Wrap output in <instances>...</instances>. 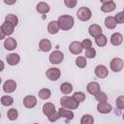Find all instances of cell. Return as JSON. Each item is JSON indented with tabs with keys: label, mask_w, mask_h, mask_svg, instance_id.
Here are the masks:
<instances>
[{
	"label": "cell",
	"mask_w": 124,
	"mask_h": 124,
	"mask_svg": "<svg viewBox=\"0 0 124 124\" xmlns=\"http://www.w3.org/2000/svg\"><path fill=\"white\" fill-rule=\"evenodd\" d=\"M95 43H96V45L98 46H105L106 45H107V43H108V39H107V37L105 36V35H100V36H98L97 38H95Z\"/></svg>",
	"instance_id": "cell-26"
},
{
	"label": "cell",
	"mask_w": 124,
	"mask_h": 124,
	"mask_svg": "<svg viewBox=\"0 0 124 124\" xmlns=\"http://www.w3.org/2000/svg\"><path fill=\"white\" fill-rule=\"evenodd\" d=\"M96 56V50L93 47H89L85 49V57L86 58H94Z\"/></svg>",
	"instance_id": "cell-36"
},
{
	"label": "cell",
	"mask_w": 124,
	"mask_h": 124,
	"mask_svg": "<svg viewBox=\"0 0 124 124\" xmlns=\"http://www.w3.org/2000/svg\"><path fill=\"white\" fill-rule=\"evenodd\" d=\"M94 118L90 114H84L80 119V124H93Z\"/></svg>",
	"instance_id": "cell-31"
},
{
	"label": "cell",
	"mask_w": 124,
	"mask_h": 124,
	"mask_svg": "<svg viewBox=\"0 0 124 124\" xmlns=\"http://www.w3.org/2000/svg\"><path fill=\"white\" fill-rule=\"evenodd\" d=\"M72 97H73L78 103H81V102H83V101L85 100V95H84V93H82V92H76V93L73 94Z\"/></svg>",
	"instance_id": "cell-33"
},
{
	"label": "cell",
	"mask_w": 124,
	"mask_h": 124,
	"mask_svg": "<svg viewBox=\"0 0 124 124\" xmlns=\"http://www.w3.org/2000/svg\"><path fill=\"white\" fill-rule=\"evenodd\" d=\"M112 109L111 106L107 103V102H104V103H99L97 105V110L100 112V113H108L110 112Z\"/></svg>",
	"instance_id": "cell-15"
},
{
	"label": "cell",
	"mask_w": 124,
	"mask_h": 124,
	"mask_svg": "<svg viewBox=\"0 0 124 124\" xmlns=\"http://www.w3.org/2000/svg\"><path fill=\"white\" fill-rule=\"evenodd\" d=\"M47 118H48V120L50 121V122H55V121H57L59 118H60V115H59V113L58 112H54V113H52L51 115H49V116H47Z\"/></svg>",
	"instance_id": "cell-40"
},
{
	"label": "cell",
	"mask_w": 124,
	"mask_h": 124,
	"mask_svg": "<svg viewBox=\"0 0 124 124\" xmlns=\"http://www.w3.org/2000/svg\"><path fill=\"white\" fill-rule=\"evenodd\" d=\"M86 64H87V62H86L85 57H83V56H78L77 57V59H76V65L78 68H84V67H86Z\"/></svg>",
	"instance_id": "cell-32"
},
{
	"label": "cell",
	"mask_w": 124,
	"mask_h": 124,
	"mask_svg": "<svg viewBox=\"0 0 124 124\" xmlns=\"http://www.w3.org/2000/svg\"><path fill=\"white\" fill-rule=\"evenodd\" d=\"M86 89H87V91L91 95H94V96H96L99 92H101L100 84L97 81H91V82H89L87 84V86H86Z\"/></svg>",
	"instance_id": "cell-11"
},
{
	"label": "cell",
	"mask_w": 124,
	"mask_h": 124,
	"mask_svg": "<svg viewBox=\"0 0 124 124\" xmlns=\"http://www.w3.org/2000/svg\"><path fill=\"white\" fill-rule=\"evenodd\" d=\"M4 3L5 4H8V5H12V4H15L16 3V0L15 1H7V0H4Z\"/></svg>",
	"instance_id": "cell-41"
},
{
	"label": "cell",
	"mask_w": 124,
	"mask_h": 124,
	"mask_svg": "<svg viewBox=\"0 0 124 124\" xmlns=\"http://www.w3.org/2000/svg\"><path fill=\"white\" fill-rule=\"evenodd\" d=\"M60 90L62 93L64 94H70L72 91H73V85L70 83V82H63L61 85H60Z\"/></svg>",
	"instance_id": "cell-25"
},
{
	"label": "cell",
	"mask_w": 124,
	"mask_h": 124,
	"mask_svg": "<svg viewBox=\"0 0 124 124\" xmlns=\"http://www.w3.org/2000/svg\"><path fill=\"white\" fill-rule=\"evenodd\" d=\"M81 46H82V48H89V47H92V42L89 40V39H84L82 42H81Z\"/></svg>",
	"instance_id": "cell-38"
},
{
	"label": "cell",
	"mask_w": 124,
	"mask_h": 124,
	"mask_svg": "<svg viewBox=\"0 0 124 124\" xmlns=\"http://www.w3.org/2000/svg\"><path fill=\"white\" fill-rule=\"evenodd\" d=\"M101 2H102L101 10L104 13H110L115 9V3L112 0H108V1L101 0Z\"/></svg>",
	"instance_id": "cell-8"
},
{
	"label": "cell",
	"mask_w": 124,
	"mask_h": 124,
	"mask_svg": "<svg viewBox=\"0 0 124 124\" xmlns=\"http://www.w3.org/2000/svg\"><path fill=\"white\" fill-rule=\"evenodd\" d=\"M16 89V82L13 79H8L3 84V90L6 93H12Z\"/></svg>",
	"instance_id": "cell-12"
},
{
	"label": "cell",
	"mask_w": 124,
	"mask_h": 124,
	"mask_svg": "<svg viewBox=\"0 0 124 124\" xmlns=\"http://www.w3.org/2000/svg\"><path fill=\"white\" fill-rule=\"evenodd\" d=\"M123 41V36L119 32H115L110 36V43L113 46H119L121 45Z\"/></svg>",
	"instance_id": "cell-20"
},
{
	"label": "cell",
	"mask_w": 124,
	"mask_h": 124,
	"mask_svg": "<svg viewBox=\"0 0 124 124\" xmlns=\"http://www.w3.org/2000/svg\"><path fill=\"white\" fill-rule=\"evenodd\" d=\"M1 104L3 106H12L14 104V98L12 96H9V95H5V96H2L1 97Z\"/></svg>",
	"instance_id": "cell-28"
},
{
	"label": "cell",
	"mask_w": 124,
	"mask_h": 124,
	"mask_svg": "<svg viewBox=\"0 0 124 124\" xmlns=\"http://www.w3.org/2000/svg\"><path fill=\"white\" fill-rule=\"evenodd\" d=\"M115 105L116 108L119 109H124V96H119L116 98L115 101Z\"/></svg>",
	"instance_id": "cell-35"
},
{
	"label": "cell",
	"mask_w": 124,
	"mask_h": 124,
	"mask_svg": "<svg viewBox=\"0 0 124 124\" xmlns=\"http://www.w3.org/2000/svg\"><path fill=\"white\" fill-rule=\"evenodd\" d=\"M14 29H15V26L8 22V21H4L1 25V28H0V39H4L5 36H10L14 33Z\"/></svg>",
	"instance_id": "cell-3"
},
{
	"label": "cell",
	"mask_w": 124,
	"mask_h": 124,
	"mask_svg": "<svg viewBox=\"0 0 124 124\" xmlns=\"http://www.w3.org/2000/svg\"><path fill=\"white\" fill-rule=\"evenodd\" d=\"M122 118H123V120H124V112H123V114H122Z\"/></svg>",
	"instance_id": "cell-42"
},
{
	"label": "cell",
	"mask_w": 124,
	"mask_h": 124,
	"mask_svg": "<svg viewBox=\"0 0 124 124\" xmlns=\"http://www.w3.org/2000/svg\"><path fill=\"white\" fill-rule=\"evenodd\" d=\"M123 66H124V62L121 58L119 57H115L113 58L111 61H110V64H109V67H110V70L114 73H118L120 72L122 69H123Z\"/></svg>",
	"instance_id": "cell-5"
},
{
	"label": "cell",
	"mask_w": 124,
	"mask_h": 124,
	"mask_svg": "<svg viewBox=\"0 0 124 124\" xmlns=\"http://www.w3.org/2000/svg\"><path fill=\"white\" fill-rule=\"evenodd\" d=\"M5 21H8V22L12 23L14 26H16L17 23H18V18H17V16H16V15H14V14H9V15L6 16Z\"/></svg>",
	"instance_id": "cell-27"
},
{
	"label": "cell",
	"mask_w": 124,
	"mask_h": 124,
	"mask_svg": "<svg viewBox=\"0 0 124 124\" xmlns=\"http://www.w3.org/2000/svg\"><path fill=\"white\" fill-rule=\"evenodd\" d=\"M34 124H39V123H34Z\"/></svg>",
	"instance_id": "cell-44"
},
{
	"label": "cell",
	"mask_w": 124,
	"mask_h": 124,
	"mask_svg": "<svg viewBox=\"0 0 124 124\" xmlns=\"http://www.w3.org/2000/svg\"><path fill=\"white\" fill-rule=\"evenodd\" d=\"M77 1L76 0H65L64 1V4L68 7V8H70V9H72V8H75L76 7V5H77Z\"/></svg>",
	"instance_id": "cell-39"
},
{
	"label": "cell",
	"mask_w": 124,
	"mask_h": 124,
	"mask_svg": "<svg viewBox=\"0 0 124 124\" xmlns=\"http://www.w3.org/2000/svg\"><path fill=\"white\" fill-rule=\"evenodd\" d=\"M77 16L81 21H87L91 18L92 13L89 8L87 7H80L77 12Z\"/></svg>",
	"instance_id": "cell-4"
},
{
	"label": "cell",
	"mask_w": 124,
	"mask_h": 124,
	"mask_svg": "<svg viewBox=\"0 0 124 124\" xmlns=\"http://www.w3.org/2000/svg\"><path fill=\"white\" fill-rule=\"evenodd\" d=\"M51 95V92L49 89L47 88H43L39 91V97L42 99V100H47Z\"/></svg>",
	"instance_id": "cell-29"
},
{
	"label": "cell",
	"mask_w": 124,
	"mask_h": 124,
	"mask_svg": "<svg viewBox=\"0 0 124 124\" xmlns=\"http://www.w3.org/2000/svg\"><path fill=\"white\" fill-rule=\"evenodd\" d=\"M58 113L60 115V117H64L66 119H69V120H72L74 118V112L70 109H67V108H59L58 110Z\"/></svg>",
	"instance_id": "cell-21"
},
{
	"label": "cell",
	"mask_w": 124,
	"mask_h": 124,
	"mask_svg": "<svg viewBox=\"0 0 124 124\" xmlns=\"http://www.w3.org/2000/svg\"><path fill=\"white\" fill-rule=\"evenodd\" d=\"M123 13H124V8H123Z\"/></svg>",
	"instance_id": "cell-43"
},
{
	"label": "cell",
	"mask_w": 124,
	"mask_h": 124,
	"mask_svg": "<svg viewBox=\"0 0 124 124\" xmlns=\"http://www.w3.org/2000/svg\"><path fill=\"white\" fill-rule=\"evenodd\" d=\"M39 48L44 52H48L51 49V43L47 39H42L39 43Z\"/></svg>",
	"instance_id": "cell-17"
},
{
	"label": "cell",
	"mask_w": 124,
	"mask_h": 124,
	"mask_svg": "<svg viewBox=\"0 0 124 124\" xmlns=\"http://www.w3.org/2000/svg\"><path fill=\"white\" fill-rule=\"evenodd\" d=\"M60 105H61V108H68V109L72 110V109L78 108L79 103H78L73 97L64 96V97H62V98L60 99Z\"/></svg>",
	"instance_id": "cell-2"
},
{
	"label": "cell",
	"mask_w": 124,
	"mask_h": 124,
	"mask_svg": "<svg viewBox=\"0 0 124 124\" xmlns=\"http://www.w3.org/2000/svg\"><path fill=\"white\" fill-rule=\"evenodd\" d=\"M16 46H17V43H16V39H14L12 37H8L4 42V46L7 50H13L16 47Z\"/></svg>",
	"instance_id": "cell-16"
},
{
	"label": "cell",
	"mask_w": 124,
	"mask_h": 124,
	"mask_svg": "<svg viewBox=\"0 0 124 124\" xmlns=\"http://www.w3.org/2000/svg\"><path fill=\"white\" fill-rule=\"evenodd\" d=\"M50 8H49V5L46 4V2H39L38 5H37V12L40 13V14H47L49 12Z\"/></svg>",
	"instance_id": "cell-23"
},
{
	"label": "cell",
	"mask_w": 124,
	"mask_h": 124,
	"mask_svg": "<svg viewBox=\"0 0 124 124\" xmlns=\"http://www.w3.org/2000/svg\"><path fill=\"white\" fill-rule=\"evenodd\" d=\"M19 60H20V57L17 53H10L7 55V62L11 66H15L18 64Z\"/></svg>",
	"instance_id": "cell-18"
},
{
	"label": "cell",
	"mask_w": 124,
	"mask_h": 124,
	"mask_svg": "<svg viewBox=\"0 0 124 124\" xmlns=\"http://www.w3.org/2000/svg\"><path fill=\"white\" fill-rule=\"evenodd\" d=\"M94 72H95V75L99 78H105L108 75V68L105 65H98V66H96Z\"/></svg>",
	"instance_id": "cell-9"
},
{
	"label": "cell",
	"mask_w": 124,
	"mask_h": 124,
	"mask_svg": "<svg viewBox=\"0 0 124 124\" xmlns=\"http://www.w3.org/2000/svg\"><path fill=\"white\" fill-rule=\"evenodd\" d=\"M7 116L10 120L14 121L16 119H17V116H18V111L16 109V108H10L7 112Z\"/></svg>",
	"instance_id": "cell-30"
},
{
	"label": "cell",
	"mask_w": 124,
	"mask_h": 124,
	"mask_svg": "<svg viewBox=\"0 0 124 124\" xmlns=\"http://www.w3.org/2000/svg\"><path fill=\"white\" fill-rule=\"evenodd\" d=\"M95 98H96V100L97 101H99V103H104V102H107V100H108V96H107V94L105 93V92H99L96 96H95Z\"/></svg>",
	"instance_id": "cell-34"
},
{
	"label": "cell",
	"mask_w": 124,
	"mask_h": 124,
	"mask_svg": "<svg viewBox=\"0 0 124 124\" xmlns=\"http://www.w3.org/2000/svg\"><path fill=\"white\" fill-rule=\"evenodd\" d=\"M23 105L27 108H32L37 105V99L33 95H28L23 99Z\"/></svg>",
	"instance_id": "cell-13"
},
{
	"label": "cell",
	"mask_w": 124,
	"mask_h": 124,
	"mask_svg": "<svg viewBox=\"0 0 124 124\" xmlns=\"http://www.w3.org/2000/svg\"><path fill=\"white\" fill-rule=\"evenodd\" d=\"M60 75H61V72H60V70L58 68H49L46 72V78L51 81H55V80L59 79Z\"/></svg>",
	"instance_id": "cell-7"
},
{
	"label": "cell",
	"mask_w": 124,
	"mask_h": 124,
	"mask_svg": "<svg viewBox=\"0 0 124 124\" xmlns=\"http://www.w3.org/2000/svg\"><path fill=\"white\" fill-rule=\"evenodd\" d=\"M64 59V54L60 50L52 51L49 54V62L51 64H60Z\"/></svg>",
	"instance_id": "cell-6"
},
{
	"label": "cell",
	"mask_w": 124,
	"mask_h": 124,
	"mask_svg": "<svg viewBox=\"0 0 124 124\" xmlns=\"http://www.w3.org/2000/svg\"><path fill=\"white\" fill-rule=\"evenodd\" d=\"M88 31H89V34L92 37H94V38H97L98 36H100V35L103 34L102 33L103 30H102L101 26L98 25V24H91L89 26V28H88Z\"/></svg>",
	"instance_id": "cell-14"
},
{
	"label": "cell",
	"mask_w": 124,
	"mask_h": 124,
	"mask_svg": "<svg viewBox=\"0 0 124 124\" xmlns=\"http://www.w3.org/2000/svg\"><path fill=\"white\" fill-rule=\"evenodd\" d=\"M60 27H59V24H58V21H55V20H51L48 25H47V31L49 34L53 35V34H56L58 31H59Z\"/></svg>",
	"instance_id": "cell-22"
},
{
	"label": "cell",
	"mask_w": 124,
	"mask_h": 124,
	"mask_svg": "<svg viewBox=\"0 0 124 124\" xmlns=\"http://www.w3.org/2000/svg\"><path fill=\"white\" fill-rule=\"evenodd\" d=\"M116 24L117 23H116V21H115V19H114L113 16H107L106 17V19H105V25H106L107 28L113 29V28H115Z\"/></svg>",
	"instance_id": "cell-24"
},
{
	"label": "cell",
	"mask_w": 124,
	"mask_h": 124,
	"mask_svg": "<svg viewBox=\"0 0 124 124\" xmlns=\"http://www.w3.org/2000/svg\"><path fill=\"white\" fill-rule=\"evenodd\" d=\"M82 46L81 43L78 41H74L70 44L69 46V50L73 53V54H80L82 51Z\"/></svg>",
	"instance_id": "cell-10"
},
{
	"label": "cell",
	"mask_w": 124,
	"mask_h": 124,
	"mask_svg": "<svg viewBox=\"0 0 124 124\" xmlns=\"http://www.w3.org/2000/svg\"><path fill=\"white\" fill-rule=\"evenodd\" d=\"M114 19L116 21V23L118 24H122L124 23V13L123 12H119L114 16Z\"/></svg>",
	"instance_id": "cell-37"
},
{
	"label": "cell",
	"mask_w": 124,
	"mask_h": 124,
	"mask_svg": "<svg viewBox=\"0 0 124 124\" xmlns=\"http://www.w3.org/2000/svg\"><path fill=\"white\" fill-rule=\"evenodd\" d=\"M43 112L46 116L51 115L52 113L55 112V107H54V105L52 103H46L43 106Z\"/></svg>",
	"instance_id": "cell-19"
},
{
	"label": "cell",
	"mask_w": 124,
	"mask_h": 124,
	"mask_svg": "<svg viewBox=\"0 0 124 124\" xmlns=\"http://www.w3.org/2000/svg\"><path fill=\"white\" fill-rule=\"evenodd\" d=\"M58 24H59V27L60 29L62 30H70L73 26H74V17L72 16H69V15H63V16H60L58 17Z\"/></svg>",
	"instance_id": "cell-1"
}]
</instances>
